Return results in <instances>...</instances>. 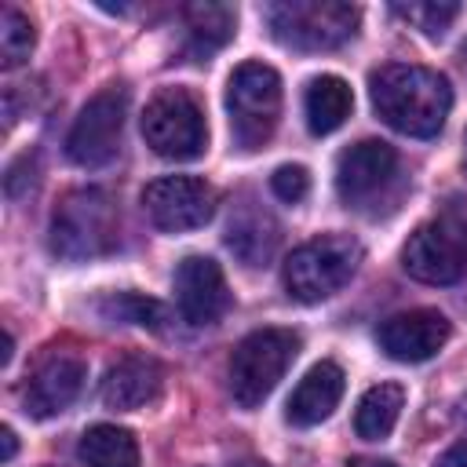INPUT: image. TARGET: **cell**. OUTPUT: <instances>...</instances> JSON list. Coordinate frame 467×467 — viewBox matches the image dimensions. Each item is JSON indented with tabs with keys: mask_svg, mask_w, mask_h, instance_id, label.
I'll return each mask as SVG.
<instances>
[{
	"mask_svg": "<svg viewBox=\"0 0 467 467\" xmlns=\"http://www.w3.org/2000/svg\"><path fill=\"white\" fill-rule=\"evenodd\" d=\"M368 95L383 124L409 139H434L452 109V88L438 69L390 62L368 77Z\"/></svg>",
	"mask_w": 467,
	"mask_h": 467,
	"instance_id": "obj_1",
	"label": "cell"
},
{
	"mask_svg": "<svg viewBox=\"0 0 467 467\" xmlns=\"http://www.w3.org/2000/svg\"><path fill=\"white\" fill-rule=\"evenodd\" d=\"M263 18L270 33L292 51H336L354 40L361 11L339 0H281L266 4Z\"/></svg>",
	"mask_w": 467,
	"mask_h": 467,
	"instance_id": "obj_2",
	"label": "cell"
},
{
	"mask_svg": "<svg viewBox=\"0 0 467 467\" xmlns=\"http://www.w3.org/2000/svg\"><path fill=\"white\" fill-rule=\"evenodd\" d=\"M51 248L69 263L117 248V208L106 190H73L51 215Z\"/></svg>",
	"mask_w": 467,
	"mask_h": 467,
	"instance_id": "obj_3",
	"label": "cell"
},
{
	"mask_svg": "<svg viewBox=\"0 0 467 467\" xmlns=\"http://www.w3.org/2000/svg\"><path fill=\"white\" fill-rule=\"evenodd\" d=\"M230 131L241 150H259L274 139L281 120V77L266 62H241L226 84Z\"/></svg>",
	"mask_w": 467,
	"mask_h": 467,
	"instance_id": "obj_4",
	"label": "cell"
},
{
	"mask_svg": "<svg viewBox=\"0 0 467 467\" xmlns=\"http://www.w3.org/2000/svg\"><path fill=\"white\" fill-rule=\"evenodd\" d=\"M299 354V336L292 328H255L230 354V394L241 409H259L281 383Z\"/></svg>",
	"mask_w": 467,
	"mask_h": 467,
	"instance_id": "obj_5",
	"label": "cell"
},
{
	"mask_svg": "<svg viewBox=\"0 0 467 467\" xmlns=\"http://www.w3.org/2000/svg\"><path fill=\"white\" fill-rule=\"evenodd\" d=\"M401 266L423 285H456L467 277V208H445L420 223L401 248Z\"/></svg>",
	"mask_w": 467,
	"mask_h": 467,
	"instance_id": "obj_6",
	"label": "cell"
},
{
	"mask_svg": "<svg viewBox=\"0 0 467 467\" xmlns=\"http://www.w3.org/2000/svg\"><path fill=\"white\" fill-rule=\"evenodd\" d=\"M361 263V244L350 234H321L285 259V288L299 303H321L339 292Z\"/></svg>",
	"mask_w": 467,
	"mask_h": 467,
	"instance_id": "obj_7",
	"label": "cell"
},
{
	"mask_svg": "<svg viewBox=\"0 0 467 467\" xmlns=\"http://www.w3.org/2000/svg\"><path fill=\"white\" fill-rule=\"evenodd\" d=\"M401 182L398 150L383 139H361L336 157V193L347 208L379 212L390 204Z\"/></svg>",
	"mask_w": 467,
	"mask_h": 467,
	"instance_id": "obj_8",
	"label": "cell"
},
{
	"mask_svg": "<svg viewBox=\"0 0 467 467\" xmlns=\"http://www.w3.org/2000/svg\"><path fill=\"white\" fill-rule=\"evenodd\" d=\"M142 139L164 161H197L208 150L204 109L190 91L164 88L142 109Z\"/></svg>",
	"mask_w": 467,
	"mask_h": 467,
	"instance_id": "obj_9",
	"label": "cell"
},
{
	"mask_svg": "<svg viewBox=\"0 0 467 467\" xmlns=\"http://www.w3.org/2000/svg\"><path fill=\"white\" fill-rule=\"evenodd\" d=\"M124 113H128V91L109 84L102 88L73 120L66 135V157L80 168H102L117 157L120 150V131H124Z\"/></svg>",
	"mask_w": 467,
	"mask_h": 467,
	"instance_id": "obj_10",
	"label": "cell"
},
{
	"mask_svg": "<svg viewBox=\"0 0 467 467\" xmlns=\"http://www.w3.org/2000/svg\"><path fill=\"white\" fill-rule=\"evenodd\" d=\"M215 186L197 175H164L146 182L142 190V208L150 223L164 234H186L204 226L215 215Z\"/></svg>",
	"mask_w": 467,
	"mask_h": 467,
	"instance_id": "obj_11",
	"label": "cell"
},
{
	"mask_svg": "<svg viewBox=\"0 0 467 467\" xmlns=\"http://www.w3.org/2000/svg\"><path fill=\"white\" fill-rule=\"evenodd\" d=\"M452 336V325L441 310H431V306H416V310H401V314H390L387 321H379L376 328V343L387 358L394 361H405V365H416V361H427L434 358Z\"/></svg>",
	"mask_w": 467,
	"mask_h": 467,
	"instance_id": "obj_12",
	"label": "cell"
},
{
	"mask_svg": "<svg viewBox=\"0 0 467 467\" xmlns=\"http://www.w3.org/2000/svg\"><path fill=\"white\" fill-rule=\"evenodd\" d=\"M88 379V365L80 354L73 350H51L36 361V368L29 372V383L22 390L26 412L36 420L58 416L62 409H69L77 401V394L84 390Z\"/></svg>",
	"mask_w": 467,
	"mask_h": 467,
	"instance_id": "obj_13",
	"label": "cell"
},
{
	"mask_svg": "<svg viewBox=\"0 0 467 467\" xmlns=\"http://www.w3.org/2000/svg\"><path fill=\"white\" fill-rule=\"evenodd\" d=\"M175 303L182 321L190 325H215L230 310V285L215 259L208 255H186L175 266Z\"/></svg>",
	"mask_w": 467,
	"mask_h": 467,
	"instance_id": "obj_14",
	"label": "cell"
},
{
	"mask_svg": "<svg viewBox=\"0 0 467 467\" xmlns=\"http://www.w3.org/2000/svg\"><path fill=\"white\" fill-rule=\"evenodd\" d=\"M164 390V368L161 361L146 358V354H128L120 361H113L102 376V401L117 412H131V409H142L150 401H157Z\"/></svg>",
	"mask_w": 467,
	"mask_h": 467,
	"instance_id": "obj_15",
	"label": "cell"
},
{
	"mask_svg": "<svg viewBox=\"0 0 467 467\" xmlns=\"http://www.w3.org/2000/svg\"><path fill=\"white\" fill-rule=\"evenodd\" d=\"M343 387H347V376L336 361H317L292 390L288 405H285V416L292 427H317L321 420L332 416V409L339 405L343 398Z\"/></svg>",
	"mask_w": 467,
	"mask_h": 467,
	"instance_id": "obj_16",
	"label": "cell"
},
{
	"mask_svg": "<svg viewBox=\"0 0 467 467\" xmlns=\"http://www.w3.org/2000/svg\"><path fill=\"white\" fill-rule=\"evenodd\" d=\"M350 106H354V95H350L347 80L332 77V73L314 77L303 91V113H306V128L314 135H332L350 117Z\"/></svg>",
	"mask_w": 467,
	"mask_h": 467,
	"instance_id": "obj_17",
	"label": "cell"
},
{
	"mask_svg": "<svg viewBox=\"0 0 467 467\" xmlns=\"http://www.w3.org/2000/svg\"><path fill=\"white\" fill-rule=\"evenodd\" d=\"M182 18H186V40H190V55L193 58H208L215 55L237 29V15L234 7L226 4H190L182 7Z\"/></svg>",
	"mask_w": 467,
	"mask_h": 467,
	"instance_id": "obj_18",
	"label": "cell"
},
{
	"mask_svg": "<svg viewBox=\"0 0 467 467\" xmlns=\"http://www.w3.org/2000/svg\"><path fill=\"white\" fill-rule=\"evenodd\" d=\"M84 467H139V441L117 423H95L80 434L77 445Z\"/></svg>",
	"mask_w": 467,
	"mask_h": 467,
	"instance_id": "obj_19",
	"label": "cell"
},
{
	"mask_svg": "<svg viewBox=\"0 0 467 467\" xmlns=\"http://www.w3.org/2000/svg\"><path fill=\"white\" fill-rule=\"evenodd\" d=\"M405 409V390L398 383H376L361 394L358 409H354V431L365 441H379L394 431L398 416Z\"/></svg>",
	"mask_w": 467,
	"mask_h": 467,
	"instance_id": "obj_20",
	"label": "cell"
},
{
	"mask_svg": "<svg viewBox=\"0 0 467 467\" xmlns=\"http://www.w3.org/2000/svg\"><path fill=\"white\" fill-rule=\"evenodd\" d=\"M226 244H230L248 266H263V263L274 255V244H277V223H274L266 212H259V208L237 212V215L230 219Z\"/></svg>",
	"mask_w": 467,
	"mask_h": 467,
	"instance_id": "obj_21",
	"label": "cell"
},
{
	"mask_svg": "<svg viewBox=\"0 0 467 467\" xmlns=\"http://www.w3.org/2000/svg\"><path fill=\"white\" fill-rule=\"evenodd\" d=\"M99 314L106 321H120V325H142V328H161L164 325V306L150 296H139V292H109L99 299Z\"/></svg>",
	"mask_w": 467,
	"mask_h": 467,
	"instance_id": "obj_22",
	"label": "cell"
},
{
	"mask_svg": "<svg viewBox=\"0 0 467 467\" xmlns=\"http://www.w3.org/2000/svg\"><path fill=\"white\" fill-rule=\"evenodd\" d=\"M33 44H36L33 22H29L15 4H7L4 15H0V66H4V69H15L18 62L29 58Z\"/></svg>",
	"mask_w": 467,
	"mask_h": 467,
	"instance_id": "obj_23",
	"label": "cell"
},
{
	"mask_svg": "<svg viewBox=\"0 0 467 467\" xmlns=\"http://www.w3.org/2000/svg\"><path fill=\"white\" fill-rule=\"evenodd\" d=\"M394 15H401L405 22H412L420 33L427 36H441L456 18H460V4H434V0H420V4H394Z\"/></svg>",
	"mask_w": 467,
	"mask_h": 467,
	"instance_id": "obj_24",
	"label": "cell"
},
{
	"mask_svg": "<svg viewBox=\"0 0 467 467\" xmlns=\"http://www.w3.org/2000/svg\"><path fill=\"white\" fill-rule=\"evenodd\" d=\"M270 190H274L281 201L296 204V201L306 197V190H310V175H306L303 164H281V168H274V175H270Z\"/></svg>",
	"mask_w": 467,
	"mask_h": 467,
	"instance_id": "obj_25",
	"label": "cell"
},
{
	"mask_svg": "<svg viewBox=\"0 0 467 467\" xmlns=\"http://www.w3.org/2000/svg\"><path fill=\"white\" fill-rule=\"evenodd\" d=\"M434 467H467V441H456L452 449H445Z\"/></svg>",
	"mask_w": 467,
	"mask_h": 467,
	"instance_id": "obj_26",
	"label": "cell"
},
{
	"mask_svg": "<svg viewBox=\"0 0 467 467\" xmlns=\"http://www.w3.org/2000/svg\"><path fill=\"white\" fill-rule=\"evenodd\" d=\"M0 445H4V452H0V456H4V460H11V456H15V431H11V427H4V431H0Z\"/></svg>",
	"mask_w": 467,
	"mask_h": 467,
	"instance_id": "obj_27",
	"label": "cell"
},
{
	"mask_svg": "<svg viewBox=\"0 0 467 467\" xmlns=\"http://www.w3.org/2000/svg\"><path fill=\"white\" fill-rule=\"evenodd\" d=\"M358 467H398V463H390V460H365V463H358Z\"/></svg>",
	"mask_w": 467,
	"mask_h": 467,
	"instance_id": "obj_28",
	"label": "cell"
},
{
	"mask_svg": "<svg viewBox=\"0 0 467 467\" xmlns=\"http://www.w3.org/2000/svg\"><path fill=\"white\" fill-rule=\"evenodd\" d=\"M237 467H266V463H259V460H244V463H237Z\"/></svg>",
	"mask_w": 467,
	"mask_h": 467,
	"instance_id": "obj_29",
	"label": "cell"
},
{
	"mask_svg": "<svg viewBox=\"0 0 467 467\" xmlns=\"http://www.w3.org/2000/svg\"><path fill=\"white\" fill-rule=\"evenodd\" d=\"M460 58H463V66H467V40H463V47H460Z\"/></svg>",
	"mask_w": 467,
	"mask_h": 467,
	"instance_id": "obj_30",
	"label": "cell"
},
{
	"mask_svg": "<svg viewBox=\"0 0 467 467\" xmlns=\"http://www.w3.org/2000/svg\"><path fill=\"white\" fill-rule=\"evenodd\" d=\"M463 164H467V139H463Z\"/></svg>",
	"mask_w": 467,
	"mask_h": 467,
	"instance_id": "obj_31",
	"label": "cell"
}]
</instances>
